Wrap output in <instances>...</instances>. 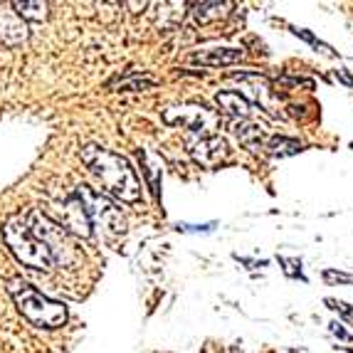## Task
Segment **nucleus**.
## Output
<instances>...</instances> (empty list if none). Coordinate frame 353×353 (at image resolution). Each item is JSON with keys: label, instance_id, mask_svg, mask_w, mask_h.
<instances>
[{"label": "nucleus", "instance_id": "obj_14", "mask_svg": "<svg viewBox=\"0 0 353 353\" xmlns=\"http://www.w3.org/2000/svg\"><path fill=\"white\" fill-rule=\"evenodd\" d=\"M12 10L18 12L20 18L28 23V20H35V23H42V20H48L50 15V6L48 3H40V0H25V3H20V0H15V3H10Z\"/></svg>", "mask_w": 353, "mask_h": 353}, {"label": "nucleus", "instance_id": "obj_11", "mask_svg": "<svg viewBox=\"0 0 353 353\" xmlns=\"http://www.w3.org/2000/svg\"><path fill=\"white\" fill-rule=\"evenodd\" d=\"M242 59V50L235 48H215V50H201V52L190 54V62L201 67H225L235 65Z\"/></svg>", "mask_w": 353, "mask_h": 353}, {"label": "nucleus", "instance_id": "obj_12", "mask_svg": "<svg viewBox=\"0 0 353 353\" xmlns=\"http://www.w3.org/2000/svg\"><path fill=\"white\" fill-rule=\"evenodd\" d=\"M235 136L240 139V143L250 148V151H259V148H265V129L254 121H235Z\"/></svg>", "mask_w": 353, "mask_h": 353}, {"label": "nucleus", "instance_id": "obj_8", "mask_svg": "<svg viewBox=\"0 0 353 353\" xmlns=\"http://www.w3.org/2000/svg\"><path fill=\"white\" fill-rule=\"evenodd\" d=\"M188 153L193 156L195 163L201 165H208V168H212V165L223 163L225 159H228V143L220 139V136H190L188 139Z\"/></svg>", "mask_w": 353, "mask_h": 353}, {"label": "nucleus", "instance_id": "obj_1", "mask_svg": "<svg viewBox=\"0 0 353 353\" xmlns=\"http://www.w3.org/2000/svg\"><path fill=\"white\" fill-rule=\"evenodd\" d=\"M79 159L89 168V173L101 183V188L114 195L121 203H139L141 201V181L131 168L129 159L119 156L97 143H87L79 151Z\"/></svg>", "mask_w": 353, "mask_h": 353}, {"label": "nucleus", "instance_id": "obj_18", "mask_svg": "<svg viewBox=\"0 0 353 353\" xmlns=\"http://www.w3.org/2000/svg\"><path fill=\"white\" fill-rule=\"evenodd\" d=\"M329 282H343V284H353V277H348V274H341V272H326L324 274Z\"/></svg>", "mask_w": 353, "mask_h": 353}, {"label": "nucleus", "instance_id": "obj_4", "mask_svg": "<svg viewBox=\"0 0 353 353\" xmlns=\"http://www.w3.org/2000/svg\"><path fill=\"white\" fill-rule=\"evenodd\" d=\"M28 225H30V232L37 237V240L48 248L50 257H52L54 265L59 267H74L79 262V250H77L74 240L72 235L67 232L65 228H59L57 223L45 215L42 210H32L28 215Z\"/></svg>", "mask_w": 353, "mask_h": 353}, {"label": "nucleus", "instance_id": "obj_15", "mask_svg": "<svg viewBox=\"0 0 353 353\" xmlns=\"http://www.w3.org/2000/svg\"><path fill=\"white\" fill-rule=\"evenodd\" d=\"M228 8H232V6H230V3H198L193 15L198 23H212V20L225 18L230 12Z\"/></svg>", "mask_w": 353, "mask_h": 353}, {"label": "nucleus", "instance_id": "obj_3", "mask_svg": "<svg viewBox=\"0 0 353 353\" xmlns=\"http://www.w3.org/2000/svg\"><path fill=\"white\" fill-rule=\"evenodd\" d=\"M0 232H3V240H6L8 250H10L12 257L18 259L20 265L40 272H50L54 267L48 248L30 232V225L25 215H10L3 223Z\"/></svg>", "mask_w": 353, "mask_h": 353}, {"label": "nucleus", "instance_id": "obj_10", "mask_svg": "<svg viewBox=\"0 0 353 353\" xmlns=\"http://www.w3.org/2000/svg\"><path fill=\"white\" fill-rule=\"evenodd\" d=\"M215 101L223 109V114H228L230 119L235 121H248L252 117V104L245 94L235 92V89H225V92H218L215 94Z\"/></svg>", "mask_w": 353, "mask_h": 353}, {"label": "nucleus", "instance_id": "obj_6", "mask_svg": "<svg viewBox=\"0 0 353 353\" xmlns=\"http://www.w3.org/2000/svg\"><path fill=\"white\" fill-rule=\"evenodd\" d=\"M74 195L79 198V203H82L92 228L101 225V228H106L109 232H117V235L126 230V220H124V215H121V210H119V208L114 205V201H109L104 193H97V190L89 188V185H79V188L74 190Z\"/></svg>", "mask_w": 353, "mask_h": 353}, {"label": "nucleus", "instance_id": "obj_16", "mask_svg": "<svg viewBox=\"0 0 353 353\" xmlns=\"http://www.w3.org/2000/svg\"><path fill=\"white\" fill-rule=\"evenodd\" d=\"M265 148L270 156H274V159H284V156H294V153H299L301 143L294 141V139H284V136H279V139H272Z\"/></svg>", "mask_w": 353, "mask_h": 353}, {"label": "nucleus", "instance_id": "obj_9", "mask_svg": "<svg viewBox=\"0 0 353 353\" xmlns=\"http://www.w3.org/2000/svg\"><path fill=\"white\" fill-rule=\"evenodd\" d=\"M28 23L12 10L10 3H0V42L8 48H18V45L28 42Z\"/></svg>", "mask_w": 353, "mask_h": 353}, {"label": "nucleus", "instance_id": "obj_13", "mask_svg": "<svg viewBox=\"0 0 353 353\" xmlns=\"http://www.w3.org/2000/svg\"><path fill=\"white\" fill-rule=\"evenodd\" d=\"M159 84V79L153 74H148V72H131V74L121 77V79H117V82H112L114 92H146V89L156 87Z\"/></svg>", "mask_w": 353, "mask_h": 353}, {"label": "nucleus", "instance_id": "obj_7", "mask_svg": "<svg viewBox=\"0 0 353 353\" xmlns=\"http://www.w3.org/2000/svg\"><path fill=\"white\" fill-rule=\"evenodd\" d=\"M54 208H57L54 212H45L52 223H57L59 228H65L72 237H84V240L92 237V223H89L87 212H84L82 203H79V198L74 193L67 195L65 201L57 203Z\"/></svg>", "mask_w": 353, "mask_h": 353}, {"label": "nucleus", "instance_id": "obj_5", "mask_svg": "<svg viewBox=\"0 0 353 353\" xmlns=\"http://www.w3.org/2000/svg\"><path fill=\"white\" fill-rule=\"evenodd\" d=\"M163 121L168 126H185L193 136H212V131L218 129L220 117L205 104L185 101V104L163 109Z\"/></svg>", "mask_w": 353, "mask_h": 353}, {"label": "nucleus", "instance_id": "obj_2", "mask_svg": "<svg viewBox=\"0 0 353 353\" xmlns=\"http://www.w3.org/2000/svg\"><path fill=\"white\" fill-rule=\"evenodd\" d=\"M8 294L15 301L18 312L28 319L32 326L40 329H59L67 321V306L50 296L40 294L35 287H30L25 279L12 277L8 282Z\"/></svg>", "mask_w": 353, "mask_h": 353}, {"label": "nucleus", "instance_id": "obj_17", "mask_svg": "<svg viewBox=\"0 0 353 353\" xmlns=\"http://www.w3.org/2000/svg\"><path fill=\"white\" fill-rule=\"evenodd\" d=\"M139 161H141V168H143V173H146V181H148V185H151L153 195H159V178H156V173H159L161 168H159V163H156V156L148 151H139Z\"/></svg>", "mask_w": 353, "mask_h": 353}]
</instances>
